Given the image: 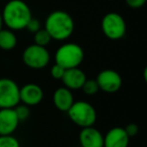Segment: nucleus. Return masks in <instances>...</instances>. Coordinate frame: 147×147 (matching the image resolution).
Masks as SVG:
<instances>
[{
    "label": "nucleus",
    "instance_id": "obj_1",
    "mask_svg": "<svg viewBox=\"0 0 147 147\" xmlns=\"http://www.w3.org/2000/svg\"><path fill=\"white\" fill-rule=\"evenodd\" d=\"M1 16L7 28L17 31L25 29L32 14L28 4L23 0H10L3 7Z\"/></svg>",
    "mask_w": 147,
    "mask_h": 147
},
{
    "label": "nucleus",
    "instance_id": "obj_2",
    "mask_svg": "<svg viewBox=\"0 0 147 147\" xmlns=\"http://www.w3.org/2000/svg\"><path fill=\"white\" fill-rule=\"evenodd\" d=\"M45 29L53 40H67L75 31V20L67 11L55 10L47 15Z\"/></svg>",
    "mask_w": 147,
    "mask_h": 147
},
{
    "label": "nucleus",
    "instance_id": "obj_3",
    "mask_svg": "<svg viewBox=\"0 0 147 147\" xmlns=\"http://www.w3.org/2000/svg\"><path fill=\"white\" fill-rule=\"evenodd\" d=\"M85 59L84 49L76 42H65L55 53V63L63 69L79 67Z\"/></svg>",
    "mask_w": 147,
    "mask_h": 147
},
{
    "label": "nucleus",
    "instance_id": "obj_4",
    "mask_svg": "<svg viewBox=\"0 0 147 147\" xmlns=\"http://www.w3.org/2000/svg\"><path fill=\"white\" fill-rule=\"evenodd\" d=\"M67 113L71 122L81 128L94 126L97 121L96 109L86 101H75Z\"/></svg>",
    "mask_w": 147,
    "mask_h": 147
},
{
    "label": "nucleus",
    "instance_id": "obj_5",
    "mask_svg": "<svg viewBox=\"0 0 147 147\" xmlns=\"http://www.w3.org/2000/svg\"><path fill=\"white\" fill-rule=\"evenodd\" d=\"M21 59L28 69L38 71L49 65L51 53L47 47L32 43L23 49Z\"/></svg>",
    "mask_w": 147,
    "mask_h": 147
},
{
    "label": "nucleus",
    "instance_id": "obj_6",
    "mask_svg": "<svg viewBox=\"0 0 147 147\" xmlns=\"http://www.w3.org/2000/svg\"><path fill=\"white\" fill-rule=\"evenodd\" d=\"M101 28L105 36L110 40H119L125 36L127 31L126 21L117 12H109L101 21Z\"/></svg>",
    "mask_w": 147,
    "mask_h": 147
},
{
    "label": "nucleus",
    "instance_id": "obj_7",
    "mask_svg": "<svg viewBox=\"0 0 147 147\" xmlns=\"http://www.w3.org/2000/svg\"><path fill=\"white\" fill-rule=\"evenodd\" d=\"M18 86L15 81L9 78H0V109L14 108L20 103Z\"/></svg>",
    "mask_w": 147,
    "mask_h": 147
},
{
    "label": "nucleus",
    "instance_id": "obj_8",
    "mask_svg": "<svg viewBox=\"0 0 147 147\" xmlns=\"http://www.w3.org/2000/svg\"><path fill=\"white\" fill-rule=\"evenodd\" d=\"M95 80L97 81L100 91H103L107 94L117 93L122 88L123 85V80L120 74L112 69H105L101 71Z\"/></svg>",
    "mask_w": 147,
    "mask_h": 147
},
{
    "label": "nucleus",
    "instance_id": "obj_9",
    "mask_svg": "<svg viewBox=\"0 0 147 147\" xmlns=\"http://www.w3.org/2000/svg\"><path fill=\"white\" fill-rule=\"evenodd\" d=\"M45 97V92L39 85L35 83H28L22 86L19 90L20 103L28 107H33L41 103Z\"/></svg>",
    "mask_w": 147,
    "mask_h": 147
},
{
    "label": "nucleus",
    "instance_id": "obj_10",
    "mask_svg": "<svg viewBox=\"0 0 147 147\" xmlns=\"http://www.w3.org/2000/svg\"><path fill=\"white\" fill-rule=\"evenodd\" d=\"M19 123L14 108L0 109V135H13Z\"/></svg>",
    "mask_w": 147,
    "mask_h": 147
},
{
    "label": "nucleus",
    "instance_id": "obj_11",
    "mask_svg": "<svg viewBox=\"0 0 147 147\" xmlns=\"http://www.w3.org/2000/svg\"><path fill=\"white\" fill-rule=\"evenodd\" d=\"M81 147H104V135L94 126L81 128L79 134Z\"/></svg>",
    "mask_w": 147,
    "mask_h": 147
},
{
    "label": "nucleus",
    "instance_id": "obj_12",
    "mask_svg": "<svg viewBox=\"0 0 147 147\" xmlns=\"http://www.w3.org/2000/svg\"><path fill=\"white\" fill-rule=\"evenodd\" d=\"M86 80L87 76L83 69L80 67H73L65 69L61 81L63 82V87L71 91H76L81 90Z\"/></svg>",
    "mask_w": 147,
    "mask_h": 147
},
{
    "label": "nucleus",
    "instance_id": "obj_13",
    "mask_svg": "<svg viewBox=\"0 0 147 147\" xmlns=\"http://www.w3.org/2000/svg\"><path fill=\"white\" fill-rule=\"evenodd\" d=\"M130 137L123 127H113L104 135V147H128Z\"/></svg>",
    "mask_w": 147,
    "mask_h": 147
},
{
    "label": "nucleus",
    "instance_id": "obj_14",
    "mask_svg": "<svg viewBox=\"0 0 147 147\" xmlns=\"http://www.w3.org/2000/svg\"><path fill=\"white\" fill-rule=\"evenodd\" d=\"M53 102L55 107L61 112H67L71 106L75 102L73 91L69 90L65 87H59L53 92Z\"/></svg>",
    "mask_w": 147,
    "mask_h": 147
},
{
    "label": "nucleus",
    "instance_id": "obj_15",
    "mask_svg": "<svg viewBox=\"0 0 147 147\" xmlns=\"http://www.w3.org/2000/svg\"><path fill=\"white\" fill-rule=\"evenodd\" d=\"M17 45V37L14 31L8 28H2L0 30V49L12 51Z\"/></svg>",
    "mask_w": 147,
    "mask_h": 147
},
{
    "label": "nucleus",
    "instance_id": "obj_16",
    "mask_svg": "<svg viewBox=\"0 0 147 147\" xmlns=\"http://www.w3.org/2000/svg\"><path fill=\"white\" fill-rule=\"evenodd\" d=\"M51 40L53 39H51V35L49 34V32L45 28H40L36 32L33 33V43L34 45L47 47L51 43Z\"/></svg>",
    "mask_w": 147,
    "mask_h": 147
},
{
    "label": "nucleus",
    "instance_id": "obj_17",
    "mask_svg": "<svg viewBox=\"0 0 147 147\" xmlns=\"http://www.w3.org/2000/svg\"><path fill=\"white\" fill-rule=\"evenodd\" d=\"M81 90L87 96H94V95H96L100 91V89H99L97 81L95 79H87L85 81L83 87L81 88Z\"/></svg>",
    "mask_w": 147,
    "mask_h": 147
},
{
    "label": "nucleus",
    "instance_id": "obj_18",
    "mask_svg": "<svg viewBox=\"0 0 147 147\" xmlns=\"http://www.w3.org/2000/svg\"><path fill=\"white\" fill-rule=\"evenodd\" d=\"M0 147H20V143L13 135H0Z\"/></svg>",
    "mask_w": 147,
    "mask_h": 147
},
{
    "label": "nucleus",
    "instance_id": "obj_19",
    "mask_svg": "<svg viewBox=\"0 0 147 147\" xmlns=\"http://www.w3.org/2000/svg\"><path fill=\"white\" fill-rule=\"evenodd\" d=\"M14 111L20 122L21 121H25L30 116V109H29V107L22 104V103H19L16 107H14Z\"/></svg>",
    "mask_w": 147,
    "mask_h": 147
},
{
    "label": "nucleus",
    "instance_id": "obj_20",
    "mask_svg": "<svg viewBox=\"0 0 147 147\" xmlns=\"http://www.w3.org/2000/svg\"><path fill=\"white\" fill-rule=\"evenodd\" d=\"M65 69H63L61 65L55 63L51 67V76L53 77L55 80H61L63 74H65Z\"/></svg>",
    "mask_w": 147,
    "mask_h": 147
},
{
    "label": "nucleus",
    "instance_id": "obj_21",
    "mask_svg": "<svg viewBox=\"0 0 147 147\" xmlns=\"http://www.w3.org/2000/svg\"><path fill=\"white\" fill-rule=\"evenodd\" d=\"M25 28H26L29 32L34 33L41 28V23L37 18H33V17H31V18L29 19L28 23H27V25H26Z\"/></svg>",
    "mask_w": 147,
    "mask_h": 147
},
{
    "label": "nucleus",
    "instance_id": "obj_22",
    "mask_svg": "<svg viewBox=\"0 0 147 147\" xmlns=\"http://www.w3.org/2000/svg\"><path fill=\"white\" fill-rule=\"evenodd\" d=\"M124 129H125V131H126L127 135H128L130 138L131 137L136 136L139 132V127L136 123H129Z\"/></svg>",
    "mask_w": 147,
    "mask_h": 147
},
{
    "label": "nucleus",
    "instance_id": "obj_23",
    "mask_svg": "<svg viewBox=\"0 0 147 147\" xmlns=\"http://www.w3.org/2000/svg\"><path fill=\"white\" fill-rule=\"evenodd\" d=\"M125 1L128 7L132 9H139L144 6L147 0H125Z\"/></svg>",
    "mask_w": 147,
    "mask_h": 147
},
{
    "label": "nucleus",
    "instance_id": "obj_24",
    "mask_svg": "<svg viewBox=\"0 0 147 147\" xmlns=\"http://www.w3.org/2000/svg\"><path fill=\"white\" fill-rule=\"evenodd\" d=\"M3 20H2V16H1V12H0V30L3 28Z\"/></svg>",
    "mask_w": 147,
    "mask_h": 147
}]
</instances>
